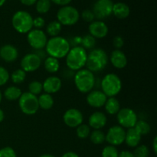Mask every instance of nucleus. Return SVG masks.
<instances>
[{"instance_id": "f257e3e1", "label": "nucleus", "mask_w": 157, "mask_h": 157, "mask_svg": "<svg viewBox=\"0 0 157 157\" xmlns=\"http://www.w3.org/2000/svg\"><path fill=\"white\" fill-rule=\"evenodd\" d=\"M45 52L48 56L61 59L65 58L71 49L70 42L61 36L52 37L48 40Z\"/></svg>"}, {"instance_id": "f03ea898", "label": "nucleus", "mask_w": 157, "mask_h": 157, "mask_svg": "<svg viewBox=\"0 0 157 157\" xmlns=\"http://www.w3.org/2000/svg\"><path fill=\"white\" fill-rule=\"evenodd\" d=\"M108 64V56L104 49L93 48L87 55L86 68L93 73L104 70Z\"/></svg>"}, {"instance_id": "7ed1b4c3", "label": "nucleus", "mask_w": 157, "mask_h": 157, "mask_svg": "<svg viewBox=\"0 0 157 157\" xmlns=\"http://www.w3.org/2000/svg\"><path fill=\"white\" fill-rule=\"evenodd\" d=\"M87 51L81 46H74L65 57L66 65L72 71L84 68L87 61Z\"/></svg>"}, {"instance_id": "20e7f679", "label": "nucleus", "mask_w": 157, "mask_h": 157, "mask_svg": "<svg viewBox=\"0 0 157 157\" xmlns=\"http://www.w3.org/2000/svg\"><path fill=\"white\" fill-rule=\"evenodd\" d=\"M75 87L81 93L87 94L91 91L96 82L94 74L87 68L78 71L74 76Z\"/></svg>"}, {"instance_id": "39448f33", "label": "nucleus", "mask_w": 157, "mask_h": 157, "mask_svg": "<svg viewBox=\"0 0 157 157\" xmlns=\"http://www.w3.org/2000/svg\"><path fill=\"white\" fill-rule=\"evenodd\" d=\"M101 91L107 98L116 97L122 89V81L119 76L113 73H109L101 81Z\"/></svg>"}, {"instance_id": "423d86ee", "label": "nucleus", "mask_w": 157, "mask_h": 157, "mask_svg": "<svg viewBox=\"0 0 157 157\" xmlns=\"http://www.w3.org/2000/svg\"><path fill=\"white\" fill-rule=\"evenodd\" d=\"M12 24L14 29L20 34H27L33 29V18L26 11H18L13 15Z\"/></svg>"}, {"instance_id": "0eeeda50", "label": "nucleus", "mask_w": 157, "mask_h": 157, "mask_svg": "<svg viewBox=\"0 0 157 157\" xmlns=\"http://www.w3.org/2000/svg\"><path fill=\"white\" fill-rule=\"evenodd\" d=\"M79 12L73 6H62L57 12V21L61 25H74L79 21Z\"/></svg>"}, {"instance_id": "6e6552de", "label": "nucleus", "mask_w": 157, "mask_h": 157, "mask_svg": "<svg viewBox=\"0 0 157 157\" xmlns=\"http://www.w3.org/2000/svg\"><path fill=\"white\" fill-rule=\"evenodd\" d=\"M18 106L23 113L26 115H34L39 110L38 97L29 91L21 94L18 99Z\"/></svg>"}, {"instance_id": "1a4fd4ad", "label": "nucleus", "mask_w": 157, "mask_h": 157, "mask_svg": "<svg viewBox=\"0 0 157 157\" xmlns=\"http://www.w3.org/2000/svg\"><path fill=\"white\" fill-rule=\"evenodd\" d=\"M117 120L119 126L124 129H130L134 127L138 118L136 112L133 109L124 107L121 108L119 112L117 113Z\"/></svg>"}, {"instance_id": "9d476101", "label": "nucleus", "mask_w": 157, "mask_h": 157, "mask_svg": "<svg viewBox=\"0 0 157 157\" xmlns=\"http://www.w3.org/2000/svg\"><path fill=\"white\" fill-rule=\"evenodd\" d=\"M27 41L29 45L35 50H40L45 48L48 41L45 32L41 29H32L27 33Z\"/></svg>"}, {"instance_id": "9b49d317", "label": "nucleus", "mask_w": 157, "mask_h": 157, "mask_svg": "<svg viewBox=\"0 0 157 157\" xmlns=\"http://www.w3.org/2000/svg\"><path fill=\"white\" fill-rule=\"evenodd\" d=\"M113 4L112 0H97L92 10L95 18L101 21L111 15Z\"/></svg>"}, {"instance_id": "f8f14e48", "label": "nucleus", "mask_w": 157, "mask_h": 157, "mask_svg": "<svg viewBox=\"0 0 157 157\" xmlns=\"http://www.w3.org/2000/svg\"><path fill=\"white\" fill-rule=\"evenodd\" d=\"M125 136V129L119 125L113 126L109 129L107 134H105V141L113 147L120 146L124 143Z\"/></svg>"}, {"instance_id": "ddd939ff", "label": "nucleus", "mask_w": 157, "mask_h": 157, "mask_svg": "<svg viewBox=\"0 0 157 157\" xmlns=\"http://www.w3.org/2000/svg\"><path fill=\"white\" fill-rule=\"evenodd\" d=\"M84 116L79 110L76 108H70L66 110L63 115V121L67 127L71 128H77L83 124Z\"/></svg>"}, {"instance_id": "4468645a", "label": "nucleus", "mask_w": 157, "mask_h": 157, "mask_svg": "<svg viewBox=\"0 0 157 157\" xmlns=\"http://www.w3.org/2000/svg\"><path fill=\"white\" fill-rule=\"evenodd\" d=\"M41 61H42L35 53L26 54L20 61L21 69L26 73L35 71L41 67Z\"/></svg>"}, {"instance_id": "2eb2a0df", "label": "nucleus", "mask_w": 157, "mask_h": 157, "mask_svg": "<svg viewBox=\"0 0 157 157\" xmlns=\"http://www.w3.org/2000/svg\"><path fill=\"white\" fill-rule=\"evenodd\" d=\"M107 97L101 90H92L87 93L86 101L89 106L94 108H101L104 107L107 101Z\"/></svg>"}, {"instance_id": "dca6fc26", "label": "nucleus", "mask_w": 157, "mask_h": 157, "mask_svg": "<svg viewBox=\"0 0 157 157\" xmlns=\"http://www.w3.org/2000/svg\"><path fill=\"white\" fill-rule=\"evenodd\" d=\"M89 34L94 38H104L108 34V27L102 21H94L90 23L88 27Z\"/></svg>"}, {"instance_id": "f3484780", "label": "nucleus", "mask_w": 157, "mask_h": 157, "mask_svg": "<svg viewBox=\"0 0 157 157\" xmlns=\"http://www.w3.org/2000/svg\"><path fill=\"white\" fill-rule=\"evenodd\" d=\"M62 82L61 80L57 76H50L46 78L42 83L43 90L44 93L52 94H56L61 90Z\"/></svg>"}, {"instance_id": "a211bd4d", "label": "nucleus", "mask_w": 157, "mask_h": 157, "mask_svg": "<svg viewBox=\"0 0 157 157\" xmlns=\"http://www.w3.org/2000/svg\"><path fill=\"white\" fill-rule=\"evenodd\" d=\"M18 57V49L12 44H5L0 48V58L6 62H14Z\"/></svg>"}, {"instance_id": "6ab92c4d", "label": "nucleus", "mask_w": 157, "mask_h": 157, "mask_svg": "<svg viewBox=\"0 0 157 157\" xmlns=\"http://www.w3.org/2000/svg\"><path fill=\"white\" fill-rule=\"evenodd\" d=\"M107 116L101 111H95L88 119V125L94 130H101L107 124Z\"/></svg>"}, {"instance_id": "aec40b11", "label": "nucleus", "mask_w": 157, "mask_h": 157, "mask_svg": "<svg viewBox=\"0 0 157 157\" xmlns=\"http://www.w3.org/2000/svg\"><path fill=\"white\" fill-rule=\"evenodd\" d=\"M110 61L117 69H123L127 65V58L124 52L115 49L110 55Z\"/></svg>"}, {"instance_id": "412c9836", "label": "nucleus", "mask_w": 157, "mask_h": 157, "mask_svg": "<svg viewBox=\"0 0 157 157\" xmlns=\"http://www.w3.org/2000/svg\"><path fill=\"white\" fill-rule=\"evenodd\" d=\"M141 137L142 136L135 130L134 127L127 129V130L126 131L124 143H126V144L130 148H135L140 145Z\"/></svg>"}, {"instance_id": "4be33fe9", "label": "nucleus", "mask_w": 157, "mask_h": 157, "mask_svg": "<svg viewBox=\"0 0 157 157\" xmlns=\"http://www.w3.org/2000/svg\"><path fill=\"white\" fill-rule=\"evenodd\" d=\"M130 7L126 3L117 2L113 4L112 14H113L116 18L119 19L127 18L130 15Z\"/></svg>"}, {"instance_id": "5701e85b", "label": "nucleus", "mask_w": 157, "mask_h": 157, "mask_svg": "<svg viewBox=\"0 0 157 157\" xmlns=\"http://www.w3.org/2000/svg\"><path fill=\"white\" fill-rule=\"evenodd\" d=\"M104 107H105L106 112L108 114L115 115L121 110V104L115 97L107 98V101L104 104Z\"/></svg>"}, {"instance_id": "b1692460", "label": "nucleus", "mask_w": 157, "mask_h": 157, "mask_svg": "<svg viewBox=\"0 0 157 157\" xmlns=\"http://www.w3.org/2000/svg\"><path fill=\"white\" fill-rule=\"evenodd\" d=\"M38 101L39 108L44 110H50L54 105V99L52 94L47 93L41 94L40 96L38 97Z\"/></svg>"}, {"instance_id": "393cba45", "label": "nucleus", "mask_w": 157, "mask_h": 157, "mask_svg": "<svg viewBox=\"0 0 157 157\" xmlns=\"http://www.w3.org/2000/svg\"><path fill=\"white\" fill-rule=\"evenodd\" d=\"M44 67L48 73L54 74L58 71L60 68V63L58 59L48 56L44 60Z\"/></svg>"}, {"instance_id": "a878e982", "label": "nucleus", "mask_w": 157, "mask_h": 157, "mask_svg": "<svg viewBox=\"0 0 157 157\" xmlns=\"http://www.w3.org/2000/svg\"><path fill=\"white\" fill-rule=\"evenodd\" d=\"M21 90L17 86H9L4 91V97L8 101H16L19 99L21 97Z\"/></svg>"}, {"instance_id": "bb28decb", "label": "nucleus", "mask_w": 157, "mask_h": 157, "mask_svg": "<svg viewBox=\"0 0 157 157\" xmlns=\"http://www.w3.org/2000/svg\"><path fill=\"white\" fill-rule=\"evenodd\" d=\"M62 25L58 21H52L48 24L46 27V32L51 37H56L61 33Z\"/></svg>"}, {"instance_id": "cd10ccee", "label": "nucleus", "mask_w": 157, "mask_h": 157, "mask_svg": "<svg viewBox=\"0 0 157 157\" xmlns=\"http://www.w3.org/2000/svg\"><path fill=\"white\" fill-rule=\"evenodd\" d=\"M81 47L84 48L86 51L92 50L94 48L95 44H96V38L88 34V35H84V37H81Z\"/></svg>"}, {"instance_id": "c85d7f7f", "label": "nucleus", "mask_w": 157, "mask_h": 157, "mask_svg": "<svg viewBox=\"0 0 157 157\" xmlns=\"http://www.w3.org/2000/svg\"><path fill=\"white\" fill-rule=\"evenodd\" d=\"M26 78V72L22 69H16L11 75L10 78L12 82L15 84H19L24 82Z\"/></svg>"}, {"instance_id": "c756f323", "label": "nucleus", "mask_w": 157, "mask_h": 157, "mask_svg": "<svg viewBox=\"0 0 157 157\" xmlns=\"http://www.w3.org/2000/svg\"><path fill=\"white\" fill-rule=\"evenodd\" d=\"M90 140L94 144H102L105 141V134L101 130H94L92 133H90Z\"/></svg>"}, {"instance_id": "7c9ffc66", "label": "nucleus", "mask_w": 157, "mask_h": 157, "mask_svg": "<svg viewBox=\"0 0 157 157\" xmlns=\"http://www.w3.org/2000/svg\"><path fill=\"white\" fill-rule=\"evenodd\" d=\"M134 128L141 136L147 135L151 130L150 124L145 121H137V122L135 124Z\"/></svg>"}, {"instance_id": "2f4dec72", "label": "nucleus", "mask_w": 157, "mask_h": 157, "mask_svg": "<svg viewBox=\"0 0 157 157\" xmlns=\"http://www.w3.org/2000/svg\"><path fill=\"white\" fill-rule=\"evenodd\" d=\"M50 0H37L36 10L39 14H45L51 9Z\"/></svg>"}, {"instance_id": "473e14b6", "label": "nucleus", "mask_w": 157, "mask_h": 157, "mask_svg": "<svg viewBox=\"0 0 157 157\" xmlns=\"http://www.w3.org/2000/svg\"><path fill=\"white\" fill-rule=\"evenodd\" d=\"M76 133L80 139H86L90 134V127L87 124H81L77 127Z\"/></svg>"}, {"instance_id": "72a5a7b5", "label": "nucleus", "mask_w": 157, "mask_h": 157, "mask_svg": "<svg viewBox=\"0 0 157 157\" xmlns=\"http://www.w3.org/2000/svg\"><path fill=\"white\" fill-rule=\"evenodd\" d=\"M42 90V83H41L40 81H33L29 84V92L35 96H37L38 94H41Z\"/></svg>"}, {"instance_id": "f704fd0d", "label": "nucleus", "mask_w": 157, "mask_h": 157, "mask_svg": "<svg viewBox=\"0 0 157 157\" xmlns=\"http://www.w3.org/2000/svg\"><path fill=\"white\" fill-rule=\"evenodd\" d=\"M119 156V152L116 147L108 145L104 147L101 153V156L102 157H118Z\"/></svg>"}, {"instance_id": "c9c22d12", "label": "nucleus", "mask_w": 157, "mask_h": 157, "mask_svg": "<svg viewBox=\"0 0 157 157\" xmlns=\"http://www.w3.org/2000/svg\"><path fill=\"white\" fill-rule=\"evenodd\" d=\"M133 155L135 157H148L150 150L146 145H139L135 147Z\"/></svg>"}, {"instance_id": "e433bc0d", "label": "nucleus", "mask_w": 157, "mask_h": 157, "mask_svg": "<svg viewBox=\"0 0 157 157\" xmlns=\"http://www.w3.org/2000/svg\"><path fill=\"white\" fill-rule=\"evenodd\" d=\"M10 78L9 71L2 66H0V87L5 85Z\"/></svg>"}, {"instance_id": "4c0bfd02", "label": "nucleus", "mask_w": 157, "mask_h": 157, "mask_svg": "<svg viewBox=\"0 0 157 157\" xmlns=\"http://www.w3.org/2000/svg\"><path fill=\"white\" fill-rule=\"evenodd\" d=\"M0 157H17L15 150L10 147L0 149Z\"/></svg>"}, {"instance_id": "58836bf2", "label": "nucleus", "mask_w": 157, "mask_h": 157, "mask_svg": "<svg viewBox=\"0 0 157 157\" xmlns=\"http://www.w3.org/2000/svg\"><path fill=\"white\" fill-rule=\"evenodd\" d=\"M81 18L87 22H92L94 20L95 16L94 15L93 12L91 10H89V9H86V10L83 11L82 13H81Z\"/></svg>"}, {"instance_id": "ea45409f", "label": "nucleus", "mask_w": 157, "mask_h": 157, "mask_svg": "<svg viewBox=\"0 0 157 157\" xmlns=\"http://www.w3.org/2000/svg\"><path fill=\"white\" fill-rule=\"evenodd\" d=\"M124 40L122 36H121V35H117L116 37L113 38V46L115 48L118 49V50H121V48L124 46Z\"/></svg>"}, {"instance_id": "a19ab883", "label": "nucleus", "mask_w": 157, "mask_h": 157, "mask_svg": "<svg viewBox=\"0 0 157 157\" xmlns=\"http://www.w3.org/2000/svg\"><path fill=\"white\" fill-rule=\"evenodd\" d=\"M45 25V21L42 17L38 16L33 18V27L36 29H41Z\"/></svg>"}, {"instance_id": "79ce46f5", "label": "nucleus", "mask_w": 157, "mask_h": 157, "mask_svg": "<svg viewBox=\"0 0 157 157\" xmlns=\"http://www.w3.org/2000/svg\"><path fill=\"white\" fill-rule=\"evenodd\" d=\"M35 53L40 59L42 61V60H44L48 57L47 53H46L45 51H44L43 49H40V50H35V52H33Z\"/></svg>"}, {"instance_id": "37998d69", "label": "nucleus", "mask_w": 157, "mask_h": 157, "mask_svg": "<svg viewBox=\"0 0 157 157\" xmlns=\"http://www.w3.org/2000/svg\"><path fill=\"white\" fill-rule=\"evenodd\" d=\"M50 1L55 4L58 5V6H67L71 2V0H50Z\"/></svg>"}, {"instance_id": "c03bdc74", "label": "nucleus", "mask_w": 157, "mask_h": 157, "mask_svg": "<svg viewBox=\"0 0 157 157\" xmlns=\"http://www.w3.org/2000/svg\"><path fill=\"white\" fill-rule=\"evenodd\" d=\"M118 157H135L133 153L132 152L128 151V150H124L119 153V156Z\"/></svg>"}, {"instance_id": "a18cd8bd", "label": "nucleus", "mask_w": 157, "mask_h": 157, "mask_svg": "<svg viewBox=\"0 0 157 157\" xmlns=\"http://www.w3.org/2000/svg\"><path fill=\"white\" fill-rule=\"evenodd\" d=\"M21 3L25 6H30L34 5L35 3H36L37 0H20Z\"/></svg>"}, {"instance_id": "49530a36", "label": "nucleus", "mask_w": 157, "mask_h": 157, "mask_svg": "<svg viewBox=\"0 0 157 157\" xmlns=\"http://www.w3.org/2000/svg\"><path fill=\"white\" fill-rule=\"evenodd\" d=\"M61 157H79V156H78L75 152L69 151V152H67V153H64V154L61 156Z\"/></svg>"}, {"instance_id": "de8ad7c7", "label": "nucleus", "mask_w": 157, "mask_h": 157, "mask_svg": "<svg viewBox=\"0 0 157 157\" xmlns=\"http://www.w3.org/2000/svg\"><path fill=\"white\" fill-rule=\"evenodd\" d=\"M152 146H153V152H154L155 154H156L157 153V137L156 136H155V137L153 138V143H152Z\"/></svg>"}, {"instance_id": "09e8293b", "label": "nucleus", "mask_w": 157, "mask_h": 157, "mask_svg": "<svg viewBox=\"0 0 157 157\" xmlns=\"http://www.w3.org/2000/svg\"><path fill=\"white\" fill-rule=\"evenodd\" d=\"M4 118H5L4 111H3V110L0 108V123L2 122L3 120H4Z\"/></svg>"}, {"instance_id": "8fccbe9b", "label": "nucleus", "mask_w": 157, "mask_h": 157, "mask_svg": "<svg viewBox=\"0 0 157 157\" xmlns=\"http://www.w3.org/2000/svg\"><path fill=\"white\" fill-rule=\"evenodd\" d=\"M39 157H55V156L52 154H43V155H41Z\"/></svg>"}, {"instance_id": "3c124183", "label": "nucleus", "mask_w": 157, "mask_h": 157, "mask_svg": "<svg viewBox=\"0 0 157 157\" xmlns=\"http://www.w3.org/2000/svg\"><path fill=\"white\" fill-rule=\"evenodd\" d=\"M6 0H0V7H1V6H2L3 5H4V3L6 2Z\"/></svg>"}, {"instance_id": "603ef678", "label": "nucleus", "mask_w": 157, "mask_h": 157, "mask_svg": "<svg viewBox=\"0 0 157 157\" xmlns=\"http://www.w3.org/2000/svg\"><path fill=\"white\" fill-rule=\"evenodd\" d=\"M2 94L1 90H0V104L2 102Z\"/></svg>"}]
</instances>
